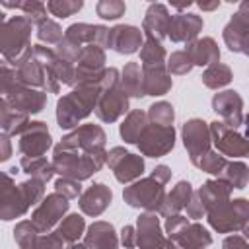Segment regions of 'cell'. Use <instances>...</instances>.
Segmentation results:
<instances>
[{
	"label": "cell",
	"mask_w": 249,
	"mask_h": 249,
	"mask_svg": "<svg viewBox=\"0 0 249 249\" xmlns=\"http://www.w3.org/2000/svg\"><path fill=\"white\" fill-rule=\"evenodd\" d=\"M95 12L103 19H119L126 12V4L121 0H99L95 4Z\"/></svg>",
	"instance_id": "obj_48"
},
{
	"label": "cell",
	"mask_w": 249,
	"mask_h": 249,
	"mask_svg": "<svg viewBox=\"0 0 249 249\" xmlns=\"http://www.w3.org/2000/svg\"><path fill=\"white\" fill-rule=\"evenodd\" d=\"M191 195H193V185H191L189 181H179V183L171 189V193H167V195L163 196V202H161L158 214H161L163 218L173 216V214H179V212L187 206Z\"/></svg>",
	"instance_id": "obj_30"
},
{
	"label": "cell",
	"mask_w": 249,
	"mask_h": 249,
	"mask_svg": "<svg viewBox=\"0 0 249 249\" xmlns=\"http://www.w3.org/2000/svg\"><path fill=\"white\" fill-rule=\"evenodd\" d=\"M210 138L216 146V152L224 158H245L249 154V140L239 134L235 128H230L222 121H214L208 124Z\"/></svg>",
	"instance_id": "obj_12"
},
{
	"label": "cell",
	"mask_w": 249,
	"mask_h": 249,
	"mask_svg": "<svg viewBox=\"0 0 249 249\" xmlns=\"http://www.w3.org/2000/svg\"><path fill=\"white\" fill-rule=\"evenodd\" d=\"M95 115L99 121L103 123H115L117 119H121L126 111H128V97L126 93L121 89V86L101 91L97 105H95Z\"/></svg>",
	"instance_id": "obj_21"
},
{
	"label": "cell",
	"mask_w": 249,
	"mask_h": 249,
	"mask_svg": "<svg viewBox=\"0 0 249 249\" xmlns=\"http://www.w3.org/2000/svg\"><path fill=\"white\" fill-rule=\"evenodd\" d=\"M169 239L175 243L177 249H206L212 245V235L198 222H187Z\"/></svg>",
	"instance_id": "obj_25"
},
{
	"label": "cell",
	"mask_w": 249,
	"mask_h": 249,
	"mask_svg": "<svg viewBox=\"0 0 249 249\" xmlns=\"http://www.w3.org/2000/svg\"><path fill=\"white\" fill-rule=\"evenodd\" d=\"M233 74H231V68L228 64H222V62H216V64H210L206 66V70L202 72V84L210 89H220L224 86H228L231 82Z\"/></svg>",
	"instance_id": "obj_42"
},
{
	"label": "cell",
	"mask_w": 249,
	"mask_h": 249,
	"mask_svg": "<svg viewBox=\"0 0 249 249\" xmlns=\"http://www.w3.org/2000/svg\"><path fill=\"white\" fill-rule=\"evenodd\" d=\"M8 101V105L23 115H33V113H41L47 105V93L43 89H35L23 84H16L4 97Z\"/></svg>",
	"instance_id": "obj_18"
},
{
	"label": "cell",
	"mask_w": 249,
	"mask_h": 249,
	"mask_svg": "<svg viewBox=\"0 0 249 249\" xmlns=\"http://www.w3.org/2000/svg\"><path fill=\"white\" fill-rule=\"evenodd\" d=\"M80 51H82V45H80L78 41L70 39L68 35H64V37L56 43V49H54L56 56H60L62 60H66V62H70V64H74V62L78 60Z\"/></svg>",
	"instance_id": "obj_49"
},
{
	"label": "cell",
	"mask_w": 249,
	"mask_h": 249,
	"mask_svg": "<svg viewBox=\"0 0 249 249\" xmlns=\"http://www.w3.org/2000/svg\"><path fill=\"white\" fill-rule=\"evenodd\" d=\"M66 249H86V245H84V243H72V245H68Z\"/></svg>",
	"instance_id": "obj_59"
},
{
	"label": "cell",
	"mask_w": 249,
	"mask_h": 249,
	"mask_svg": "<svg viewBox=\"0 0 249 249\" xmlns=\"http://www.w3.org/2000/svg\"><path fill=\"white\" fill-rule=\"evenodd\" d=\"M4 21H6V14L0 10V23H4Z\"/></svg>",
	"instance_id": "obj_60"
},
{
	"label": "cell",
	"mask_w": 249,
	"mask_h": 249,
	"mask_svg": "<svg viewBox=\"0 0 249 249\" xmlns=\"http://www.w3.org/2000/svg\"><path fill=\"white\" fill-rule=\"evenodd\" d=\"M119 241L124 245V249H134L136 247V230H134V226H124L121 230Z\"/></svg>",
	"instance_id": "obj_54"
},
{
	"label": "cell",
	"mask_w": 249,
	"mask_h": 249,
	"mask_svg": "<svg viewBox=\"0 0 249 249\" xmlns=\"http://www.w3.org/2000/svg\"><path fill=\"white\" fill-rule=\"evenodd\" d=\"M220 6V2L218 0H214V2H198V8L202 10V12H210V10H216Z\"/></svg>",
	"instance_id": "obj_57"
},
{
	"label": "cell",
	"mask_w": 249,
	"mask_h": 249,
	"mask_svg": "<svg viewBox=\"0 0 249 249\" xmlns=\"http://www.w3.org/2000/svg\"><path fill=\"white\" fill-rule=\"evenodd\" d=\"M146 115H148V123L160 124V126H173V121H175L173 105L167 103V101H156V103H152L148 107Z\"/></svg>",
	"instance_id": "obj_43"
},
{
	"label": "cell",
	"mask_w": 249,
	"mask_h": 249,
	"mask_svg": "<svg viewBox=\"0 0 249 249\" xmlns=\"http://www.w3.org/2000/svg\"><path fill=\"white\" fill-rule=\"evenodd\" d=\"M14 239L19 249H66V243L56 231L41 233L31 220H21L14 228Z\"/></svg>",
	"instance_id": "obj_13"
},
{
	"label": "cell",
	"mask_w": 249,
	"mask_h": 249,
	"mask_svg": "<svg viewBox=\"0 0 249 249\" xmlns=\"http://www.w3.org/2000/svg\"><path fill=\"white\" fill-rule=\"evenodd\" d=\"M142 43H144L142 29L134 25H124V23L115 25L109 29L107 35V47L119 54H134L140 51Z\"/></svg>",
	"instance_id": "obj_20"
},
{
	"label": "cell",
	"mask_w": 249,
	"mask_h": 249,
	"mask_svg": "<svg viewBox=\"0 0 249 249\" xmlns=\"http://www.w3.org/2000/svg\"><path fill=\"white\" fill-rule=\"evenodd\" d=\"M68 198H64L58 193H51L47 196L41 198V202L37 204V208L31 214V224L41 231V233H49L53 231L54 226H58V222L64 218V214L68 212Z\"/></svg>",
	"instance_id": "obj_10"
},
{
	"label": "cell",
	"mask_w": 249,
	"mask_h": 249,
	"mask_svg": "<svg viewBox=\"0 0 249 249\" xmlns=\"http://www.w3.org/2000/svg\"><path fill=\"white\" fill-rule=\"evenodd\" d=\"M16 74H18V82L23 84V86H29V88H35V89H43L45 88V70L43 66L37 62V58L31 56L27 60H23L18 68H16Z\"/></svg>",
	"instance_id": "obj_34"
},
{
	"label": "cell",
	"mask_w": 249,
	"mask_h": 249,
	"mask_svg": "<svg viewBox=\"0 0 249 249\" xmlns=\"http://www.w3.org/2000/svg\"><path fill=\"white\" fill-rule=\"evenodd\" d=\"M37 37L41 43H47V45H56L64 33H62V27L54 21V19H43L39 25H37Z\"/></svg>",
	"instance_id": "obj_46"
},
{
	"label": "cell",
	"mask_w": 249,
	"mask_h": 249,
	"mask_svg": "<svg viewBox=\"0 0 249 249\" xmlns=\"http://www.w3.org/2000/svg\"><path fill=\"white\" fill-rule=\"evenodd\" d=\"M64 35H68L70 39L78 41L82 47L84 45H97V47H107V35H109V27L105 25H91V23H72Z\"/></svg>",
	"instance_id": "obj_28"
},
{
	"label": "cell",
	"mask_w": 249,
	"mask_h": 249,
	"mask_svg": "<svg viewBox=\"0 0 249 249\" xmlns=\"http://www.w3.org/2000/svg\"><path fill=\"white\" fill-rule=\"evenodd\" d=\"M31 21L23 16H12L0 23V54L12 68H18L31 56Z\"/></svg>",
	"instance_id": "obj_3"
},
{
	"label": "cell",
	"mask_w": 249,
	"mask_h": 249,
	"mask_svg": "<svg viewBox=\"0 0 249 249\" xmlns=\"http://www.w3.org/2000/svg\"><path fill=\"white\" fill-rule=\"evenodd\" d=\"M165 196V185L156 177H142L124 187L123 198L132 208H142L144 212H158Z\"/></svg>",
	"instance_id": "obj_7"
},
{
	"label": "cell",
	"mask_w": 249,
	"mask_h": 249,
	"mask_svg": "<svg viewBox=\"0 0 249 249\" xmlns=\"http://www.w3.org/2000/svg\"><path fill=\"white\" fill-rule=\"evenodd\" d=\"M45 196V183L27 179L16 185L10 173L0 171V220H16Z\"/></svg>",
	"instance_id": "obj_1"
},
{
	"label": "cell",
	"mask_w": 249,
	"mask_h": 249,
	"mask_svg": "<svg viewBox=\"0 0 249 249\" xmlns=\"http://www.w3.org/2000/svg\"><path fill=\"white\" fill-rule=\"evenodd\" d=\"M146 124H148V115H146V111H142V109L130 111V113L124 117L121 128H119L121 138H123L126 144H136V142H138V136L142 134V130L146 128Z\"/></svg>",
	"instance_id": "obj_36"
},
{
	"label": "cell",
	"mask_w": 249,
	"mask_h": 249,
	"mask_svg": "<svg viewBox=\"0 0 249 249\" xmlns=\"http://www.w3.org/2000/svg\"><path fill=\"white\" fill-rule=\"evenodd\" d=\"M206 220H208L210 228H214L220 233L241 231V235H247V228H249V202L245 198L226 200L224 204L208 210L206 212Z\"/></svg>",
	"instance_id": "obj_6"
},
{
	"label": "cell",
	"mask_w": 249,
	"mask_h": 249,
	"mask_svg": "<svg viewBox=\"0 0 249 249\" xmlns=\"http://www.w3.org/2000/svg\"><path fill=\"white\" fill-rule=\"evenodd\" d=\"M121 89L126 93V97H144V89H142V68L138 62H126L123 72H121V80H119Z\"/></svg>",
	"instance_id": "obj_35"
},
{
	"label": "cell",
	"mask_w": 249,
	"mask_h": 249,
	"mask_svg": "<svg viewBox=\"0 0 249 249\" xmlns=\"http://www.w3.org/2000/svg\"><path fill=\"white\" fill-rule=\"evenodd\" d=\"M175 10H187L189 6H191V2H183V4H171Z\"/></svg>",
	"instance_id": "obj_58"
},
{
	"label": "cell",
	"mask_w": 249,
	"mask_h": 249,
	"mask_svg": "<svg viewBox=\"0 0 249 249\" xmlns=\"http://www.w3.org/2000/svg\"><path fill=\"white\" fill-rule=\"evenodd\" d=\"M105 130L99 126V124H91V123H86L82 126H76L72 132H68L66 136H62V140L54 146V148H60V150H86V152H91V150H101L105 148Z\"/></svg>",
	"instance_id": "obj_15"
},
{
	"label": "cell",
	"mask_w": 249,
	"mask_h": 249,
	"mask_svg": "<svg viewBox=\"0 0 249 249\" xmlns=\"http://www.w3.org/2000/svg\"><path fill=\"white\" fill-rule=\"evenodd\" d=\"M54 231L60 235V239L66 245H72V243H76L84 235V231H86V220L80 214H68L66 218H62L58 222V228Z\"/></svg>",
	"instance_id": "obj_37"
},
{
	"label": "cell",
	"mask_w": 249,
	"mask_h": 249,
	"mask_svg": "<svg viewBox=\"0 0 249 249\" xmlns=\"http://www.w3.org/2000/svg\"><path fill=\"white\" fill-rule=\"evenodd\" d=\"M202 18L196 14H175L169 19V27H167V37L173 43H191L198 37V33L202 31Z\"/></svg>",
	"instance_id": "obj_22"
},
{
	"label": "cell",
	"mask_w": 249,
	"mask_h": 249,
	"mask_svg": "<svg viewBox=\"0 0 249 249\" xmlns=\"http://www.w3.org/2000/svg\"><path fill=\"white\" fill-rule=\"evenodd\" d=\"M18 84L16 68H12L4 58H0V93H8Z\"/></svg>",
	"instance_id": "obj_51"
},
{
	"label": "cell",
	"mask_w": 249,
	"mask_h": 249,
	"mask_svg": "<svg viewBox=\"0 0 249 249\" xmlns=\"http://www.w3.org/2000/svg\"><path fill=\"white\" fill-rule=\"evenodd\" d=\"M218 179L226 181L231 189H245L249 181V169L243 161H226Z\"/></svg>",
	"instance_id": "obj_40"
},
{
	"label": "cell",
	"mask_w": 249,
	"mask_h": 249,
	"mask_svg": "<svg viewBox=\"0 0 249 249\" xmlns=\"http://www.w3.org/2000/svg\"><path fill=\"white\" fill-rule=\"evenodd\" d=\"M226 158L222 156V154H218L216 150H208L202 158H198V161L195 163L200 171H204V173H210V175H220V171L224 169V165H226Z\"/></svg>",
	"instance_id": "obj_45"
},
{
	"label": "cell",
	"mask_w": 249,
	"mask_h": 249,
	"mask_svg": "<svg viewBox=\"0 0 249 249\" xmlns=\"http://www.w3.org/2000/svg\"><path fill=\"white\" fill-rule=\"evenodd\" d=\"M86 249H119V235L109 222H93L84 231Z\"/></svg>",
	"instance_id": "obj_26"
},
{
	"label": "cell",
	"mask_w": 249,
	"mask_h": 249,
	"mask_svg": "<svg viewBox=\"0 0 249 249\" xmlns=\"http://www.w3.org/2000/svg\"><path fill=\"white\" fill-rule=\"evenodd\" d=\"M29 124V115L14 111L4 97H0V130L8 136H19L23 128Z\"/></svg>",
	"instance_id": "obj_33"
},
{
	"label": "cell",
	"mask_w": 249,
	"mask_h": 249,
	"mask_svg": "<svg viewBox=\"0 0 249 249\" xmlns=\"http://www.w3.org/2000/svg\"><path fill=\"white\" fill-rule=\"evenodd\" d=\"M33 56L45 70V93H58L60 86H74V64L56 56L51 47L33 45Z\"/></svg>",
	"instance_id": "obj_5"
},
{
	"label": "cell",
	"mask_w": 249,
	"mask_h": 249,
	"mask_svg": "<svg viewBox=\"0 0 249 249\" xmlns=\"http://www.w3.org/2000/svg\"><path fill=\"white\" fill-rule=\"evenodd\" d=\"M191 70H193V62H191V58H189V54L185 51H175L165 60V72L169 76L171 74L183 76V74H189Z\"/></svg>",
	"instance_id": "obj_44"
},
{
	"label": "cell",
	"mask_w": 249,
	"mask_h": 249,
	"mask_svg": "<svg viewBox=\"0 0 249 249\" xmlns=\"http://www.w3.org/2000/svg\"><path fill=\"white\" fill-rule=\"evenodd\" d=\"M185 53L189 54L193 66H210L220 62V49L212 37H196L187 43Z\"/></svg>",
	"instance_id": "obj_27"
},
{
	"label": "cell",
	"mask_w": 249,
	"mask_h": 249,
	"mask_svg": "<svg viewBox=\"0 0 249 249\" xmlns=\"http://www.w3.org/2000/svg\"><path fill=\"white\" fill-rule=\"evenodd\" d=\"M212 109L216 111V115L222 117V123L228 124L230 128H235L237 130L245 123L243 99L233 89H224V91L214 93V97H212Z\"/></svg>",
	"instance_id": "obj_19"
},
{
	"label": "cell",
	"mask_w": 249,
	"mask_h": 249,
	"mask_svg": "<svg viewBox=\"0 0 249 249\" xmlns=\"http://www.w3.org/2000/svg\"><path fill=\"white\" fill-rule=\"evenodd\" d=\"M136 247L138 249H177L175 243L161 231L156 212H144L136 220Z\"/></svg>",
	"instance_id": "obj_11"
},
{
	"label": "cell",
	"mask_w": 249,
	"mask_h": 249,
	"mask_svg": "<svg viewBox=\"0 0 249 249\" xmlns=\"http://www.w3.org/2000/svg\"><path fill=\"white\" fill-rule=\"evenodd\" d=\"M19 169L23 173H27L31 179H37L41 183H47L53 179L54 169L53 163L47 158H21L19 161Z\"/></svg>",
	"instance_id": "obj_38"
},
{
	"label": "cell",
	"mask_w": 249,
	"mask_h": 249,
	"mask_svg": "<svg viewBox=\"0 0 249 249\" xmlns=\"http://www.w3.org/2000/svg\"><path fill=\"white\" fill-rule=\"evenodd\" d=\"M140 68H163L165 66V49L161 47L160 41L154 39H144L140 47Z\"/></svg>",
	"instance_id": "obj_39"
},
{
	"label": "cell",
	"mask_w": 249,
	"mask_h": 249,
	"mask_svg": "<svg viewBox=\"0 0 249 249\" xmlns=\"http://www.w3.org/2000/svg\"><path fill=\"white\" fill-rule=\"evenodd\" d=\"M169 10L165 4H150L146 14H144V23H142V35L146 39L160 41L167 37V27H169Z\"/></svg>",
	"instance_id": "obj_24"
},
{
	"label": "cell",
	"mask_w": 249,
	"mask_h": 249,
	"mask_svg": "<svg viewBox=\"0 0 249 249\" xmlns=\"http://www.w3.org/2000/svg\"><path fill=\"white\" fill-rule=\"evenodd\" d=\"M173 86L171 76L163 68H142V89L144 95H165Z\"/></svg>",
	"instance_id": "obj_31"
},
{
	"label": "cell",
	"mask_w": 249,
	"mask_h": 249,
	"mask_svg": "<svg viewBox=\"0 0 249 249\" xmlns=\"http://www.w3.org/2000/svg\"><path fill=\"white\" fill-rule=\"evenodd\" d=\"M111 200H113V191L105 183H93L91 187L82 191V195L78 196L80 210L86 216H93V218L103 214L111 204Z\"/></svg>",
	"instance_id": "obj_23"
},
{
	"label": "cell",
	"mask_w": 249,
	"mask_h": 249,
	"mask_svg": "<svg viewBox=\"0 0 249 249\" xmlns=\"http://www.w3.org/2000/svg\"><path fill=\"white\" fill-rule=\"evenodd\" d=\"M0 6L4 8H18L23 12V18L31 21V25H39L43 19H47V6L43 2L35 0H25V2H10V0H0Z\"/></svg>",
	"instance_id": "obj_41"
},
{
	"label": "cell",
	"mask_w": 249,
	"mask_h": 249,
	"mask_svg": "<svg viewBox=\"0 0 249 249\" xmlns=\"http://www.w3.org/2000/svg\"><path fill=\"white\" fill-rule=\"evenodd\" d=\"M54 193L62 195L64 198H78L82 195V185L80 181H74V179H66V177H60L54 181Z\"/></svg>",
	"instance_id": "obj_50"
},
{
	"label": "cell",
	"mask_w": 249,
	"mask_h": 249,
	"mask_svg": "<svg viewBox=\"0 0 249 249\" xmlns=\"http://www.w3.org/2000/svg\"><path fill=\"white\" fill-rule=\"evenodd\" d=\"M187 216L189 218H193V220H198V218H202L204 214H206V210H204V206H202V202L198 200V196H196V193L193 191V195H191V198H189V202H187Z\"/></svg>",
	"instance_id": "obj_52"
},
{
	"label": "cell",
	"mask_w": 249,
	"mask_h": 249,
	"mask_svg": "<svg viewBox=\"0 0 249 249\" xmlns=\"http://www.w3.org/2000/svg\"><path fill=\"white\" fill-rule=\"evenodd\" d=\"M224 43L231 53L249 54V2H241L222 31Z\"/></svg>",
	"instance_id": "obj_14"
},
{
	"label": "cell",
	"mask_w": 249,
	"mask_h": 249,
	"mask_svg": "<svg viewBox=\"0 0 249 249\" xmlns=\"http://www.w3.org/2000/svg\"><path fill=\"white\" fill-rule=\"evenodd\" d=\"M181 136H183V144L187 148V154L193 165L198 161V158H202L208 150H212L210 128H208V123H204L202 119L187 121L181 128Z\"/></svg>",
	"instance_id": "obj_17"
},
{
	"label": "cell",
	"mask_w": 249,
	"mask_h": 249,
	"mask_svg": "<svg viewBox=\"0 0 249 249\" xmlns=\"http://www.w3.org/2000/svg\"><path fill=\"white\" fill-rule=\"evenodd\" d=\"M111 169L119 183H134L144 173V158L138 154L126 152Z\"/></svg>",
	"instance_id": "obj_32"
},
{
	"label": "cell",
	"mask_w": 249,
	"mask_h": 249,
	"mask_svg": "<svg viewBox=\"0 0 249 249\" xmlns=\"http://www.w3.org/2000/svg\"><path fill=\"white\" fill-rule=\"evenodd\" d=\"M107 160L105 148L101 150H53V169L60 177L74 179V181H86L93 173H97Z\"/></svg>",
	"instance_id": "obj_2"
},
{
	"label": "cell",
	"mask_w": 249,
	"mask_h": 249,
	"mask_svg": "<svg viewBox=\"0 0 249 249\" xmlns=\"http://www.w3.org/2000/svg\"><path fill=\"white\" fill-rule=\"evenodd\" d=\"M138 150L146 158H161L169 154L175 146V128L173 126H160L148 123L142 134L138 136Z\"/></svg>",
	"instance_id": "obj_9"
},
{
	"label": "cell",
	"mask_w": 249,
	"mask_h": 249,
	"mask_svg": "<svg viewBox=\"0 0 249 249\" xmlns=\"http://www.w3.org/2000/svg\"><path fill=\"white\" fill-rule=\"evenodd\" d=\"M45 6L56 18H70L84 8V2L82 0H49Z\"/></svg>",
	"instance_id": "obj_47"
},
{
	"label": "cell",
	"mask_w": 249,
	"mask_h": 249,
	"mask_svg": "<svg viewBox=\"0 0 249 249\" xmlns=\"http://www.w3.org/2000/svg\"><path fill=\"white\" fill-rule=\"evenodd\" d=\"M222 249H249V243H247L245 235L233 233V235H228L222 241Z\"/></svg>",
	"instance_id": "obj_53"
},
{
	"label": "cell",
	"mask_w": 249,
	"mask_h": 249,
	"mask_svg": "<svg viewBox=\"0 0 249 249\" xmlns=\"http://www.w3.org/2000/svg\"><path fill=\"white\" fill-rule=\"evenodd\" d=\"M231 187L226 183V181H222V179H210V181H206L198 191H195L196 193V196H198V200L202 202V206H204V210L208 212V210H212V208H216V206H220V204H224L226 200H230V196H231Z\"/></svg>",
	"instance_id": "obj_29"
},
{
	"label": "cell",
	"mask_w": 249,
	"mask_h": 249,
	"mask_svg": "<svg viewBox=\"0 0 249 249\" xmlns=\"http://www.w3.org/2000/svg\"><path fill=\"white\" fill-rule=\"evenodd\" d=\"M78 66H74V86H99L105 70V51L97 45H86L80 51Z\"/></svg>",
	"instance_id": "obj_8"
},
{
	"label": "cell",
	"mask_w": 249,
	"mask_h": 249,
	"mask_svg": "<svg viewBox=\"0 0 249 249\" xmlns=\"http://www.w3.org/2000/svg\"><path fill=\"white\" fill-rule=\"evenodd\" d=\"M99 86H76L70 93L56 101V123L60 128H76L97 105Z\"/></svg>",
	"instance_id": "obj_4"
},
{
	"label": "cell",
	"mask_w": 249,
	"mask_h": 249,
	"mask_svg": "<svg viewBox=\"0 0 249 249\" xmlns=\"http://www.w3.org/2000/svg\"><path fill=\"white\" fill-rule=\"evenodd\" d=\"M51 146H53V138L47 123L43 121H29V124L19 134V142H18V148L23 158H43Z\"/></svg>",
	"instance_id": "obj_16"
},
{
	"label": "cell",
	"mask_w": 249,
	"mask_h": 249,
	"mask_svg": "<svg viewBox=\"0 0 249 249\" xmlns=\"http://www.w3.org/2000/svg\"><path fill=\"white\" fill-rule=\"evenodd\" d=\"M12 140L6 132H0V163L2 161H8L12 158Z\"/></svg>",
	"instance_id": "obj_55"
},
{
	"label": "cell",
	"mask_w": 249,
	"mask_h": 249,
	"mask_svg": "<svg viewBox=\"0 0 249 249\" xmlns=\"http://www.w3.org/2000/svg\"><path fill=\"white\" fill-rule=\"evenodd\" d=\"M152 177H156L158 181H161L163 185H167V181L171 179V169L167 167V165H156L154 167V171L150 173Z\"/></svg>",
	"instance_id": "obj_56"
}]
</instances>
